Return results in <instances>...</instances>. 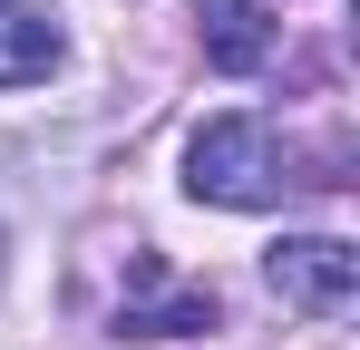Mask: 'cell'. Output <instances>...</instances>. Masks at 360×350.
Masks as SVG:
<instances>
[{
  "mask_svg": "<svg viewBox=\"0 0 360 350\" xmlns=\"http://www.w3.org/2000/svg\"><path fill=\"white\" fill-rule=\"evenodd\" d=\"M136 292H156V302H127V311H117V331H136V341L214 331V292H205V283H166V263H156V253H136Z\"/></svg>",
  "mask_w": 360,
  "mask_h": 350,
  "instance_id": "3957f363",
  "label": "cell"
},
{
  "mask_svg": "<svg viewBox=\"0 0 360 350\" xmlns=\"http://www.w3.org/2000/svg\"><path fill=\"white\" fill-rule=\"evenodd\" d=\"M59 68V20L30 0H0V88H30Z\"/></svg>",
  "mask_w": 360,
  "mask_h": 350,
  "instance_id": "277c9868",
  "label": "cell"
},
{
  "mask_svg": "<svg viewBox=\"0 0 360 350\" xmlns=\"http://www.w3.org/2000/svg\"><path fill=\"white\" fill-rule=\"evenodd\" d=\"M263 49H273V20H263L253 0H205V58H214L224 78L263 68Z\"/></svg>",
  "mask_w": 360,
  "mask_h": 350,
  "instance_id": "5b68a950",
  "label": "cell"
},
{
  "mask_svg": "<svg viewBox=\"0 0 360 350\" xmlns=\"http://www.w3.org/2000/svg\"><path fill=\"white\" fill-rule=\"evenodd\" d=\"M263 283L283 292L292 311L331 321V311H351V292H360V253L341 233H283V243L263 253Z\"/></svg>",
  "mask_w": 360,
  "mask_h": 350,
  "instance_id": "7a4b0ae2",
  "label": "cell"
},
{
  "mask_svg": "<svg viewBox=\"0 0 360 350\" xmlns=\"http://www.w3.org/2000/svg\"><path fill=\"white\" fill-rule=\"evenodd\" d=\"M283 185H292V175H283V146H273L263 117H205V127L185 136V195H195V205L253 214V205H273Z\"/></svg>",
  "mask_w": 360,
  "mask_h": 350,
  "instance_id": "6da1fadb",
  "label": "cell"
}]
</instances>
